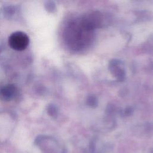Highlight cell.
Wrapping results in <instances>:
<instances>
[{
	"mask_svg": "<svg viewBox=\"0 0 153 153\" xmlns=\"http://www.w3.org/2000/svg\"><path fill=\"white\" fill-rule=\"evenodd\" d=\"M94 19L90 17L69 25L66 29V38L72 48L79 50L90 42L93 29L98 23Z\"/></svg>",
	"mask_w": 153,
	"mask_h": 153,
	"instance_id": "cell-1",
	"label": "cell"
},
{
	"mask_svg": "<svg viewBox=\"0 0 153 153\" xmlns=\"http://www.w3.org/2000/svg\"><path fill=\"white\" fill-rule=\"evenodd\" d=\"M29 38L23 32H16L13 33L9 37L8 43L11 48L17 51L25 50L29 45Z\"/></svg>",
	"mask_w": 153,
	"mask_h": 153,
	"instance_id": "cell-2",
	"label": "cell"
},
{
	"mask_svg": "<svg viewBox=\"0 0 153 153\" xmlns=\"http://www.w3.org/2000/svg\"><path fill=\"white\" fill-rule=\"evenodd\" d=\"M17 93V89L15 85L11 84L4 85L0 88V99L10 101L15 97Z\"/></svg>",
	"mask_w": 153,
	"mask_h": 153,
	"instance_id": "cell-3",
	"label": "cell"
}]
</instances>
